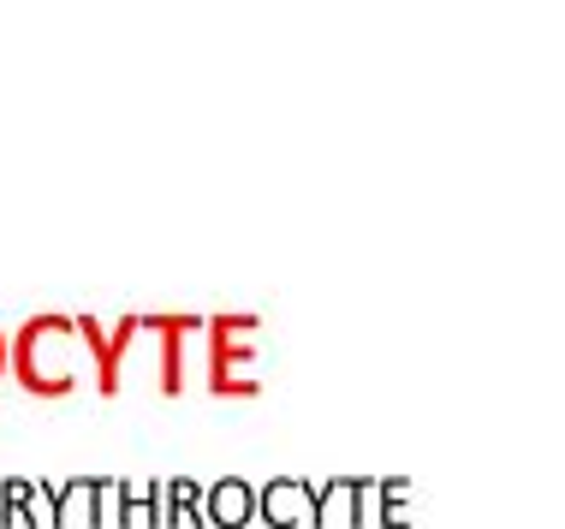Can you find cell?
<instances>
[{"mask_svg":"<svg viewBox=\"0 0 565 529\" xmlns=\"http://www.w3.org/2000/svg\"><path fill=\"white\" fill-rule=\"evenodd\" d=\"M12 375L36 399L78 387V315H30L12 334Z\"/></svg>","mask_w":565,"mask_h":529,"instance_id":"6da1fadb","label":"cell"},{"mask_svg":"<svg viewBox=\"0 0 565 529\" xmlns=\"http://www.w3.org/2000/svg\"><path fill=\"white\" fill-rule=\"evenodd\" d=\"M250 334H256V315H215L209 322V381L226 399H250L256 392V381H250L256 345H244Z\"/></svg>","mask_w":565,"mask_h":529,"instance_id":"7a4b0ae2","label":"cell"},{"mask_svg":"<svg viewBox=\"0 0 565 529\" xmlns=\"http://www.w3.org/2000/svg\"><path fill=\"white\" fill-rule=\"evenodd\" d=\"M137 334H143V315H119L114 327H102L96 315H78V339H84L89 363H96V392L102 399L119 392V369H126V352H131Z\"/></svg>","mask_w":565,"mask_h":529,"instance_id":"3957f363","label":"cell"},{"mask_svg":"<svg viewBox=\"0 0 565 529\" xmlns=\"http://www.w3.org/2000/svg\"><path fill=\"white\" fill-rule=\"evenodd\" d=\"M209 322H196V315H143V334L161 339V392L167 399H179L185 392V345L191 334H203Z\"/></svg>","mask_w":565,"mask_h":529,"instance_id":"277c9868","label":"cell"},{"mask_svg":"<svg viewBox=\"0 0 565 529\" xmlns=\"http://www.w3.org/2000/svg\"><path fill=\"white\" fill-rule=\"evenodd\" d=\"M49 523V488L30 476H0V529H36Z\"/></svg>","mask_w":565,"mask_h":529,"instance_id":"5b68a950","label":"cell"},{"mask_svg":"<svg viewBox=\"0 0 565 529\" xmlns=\"http://www.w3.org/2000/svg\"><path fill=\"white\" fill-rule=\"evenodd\" d=\"M49 488V529H72L78 511L89 506V476H66V482H42Z\"/></svg>","mask_w":565,"mask_h":529,"instance_id":"8992f818","label":"cell"},{"mask_svg":"<svg viewBox=\"0 0 565 529\" xmlns=\"http://www.w3.org/2000/svg\"><path fill=\"white\" fill-rule=\"evenodd\" d=\"M203 506H209V523H244V518L256 511V494L244 488V482L226 476V482H215V488H209Z\"/></svg>","mask_w":565,"mask_h":529,"instance_id":"52a82bcc","label":"cell"},{"mask_svg":"<svg viewBox=\"0 0 565 529\" xmlns=\"http://www.w3.org/2000/svg\"><path fill=\"white\" fill-rule=\"evenodd\" d=\"M209 488H196V482H185V476H179V482H167V523H179V518H185V523H209Z\"/></svg>","mask_w":565,"mask_h":529,"instance_id":"ba28073f","label":"cell"},{"mask_svg":"<svg viewBox=\"0 0 565 529\" xmlns=\"http://www.w3.org/2000/svg\"><path fill=\"white\" fill-rule=\"evenodd\" d=\"M303 511H310V506H303V488H298V482H274V488L263 494V518H268V523H298Z\"/></svg>","mask_w":565,"mask_h":529,"instance_id":"9c48e42d","label":"cell"},{"mask_svg":"<svg viewBox=\"0 0 565 529\" xmlns=\"http://www.w3.org/2000/svg\"><path fill=\"white\" fill-rule=\"evenodd\" d=\"M114 511H119V482H108V476H89V506H84V523L108 529V523H114Z\"/></svg>","mask_w":565,"mask_h":529,"instance_id":"30bf717a","label":"cell"},{"mask_svg":"<svg viewBox=\"0 0 565 529\" xmlns=\"http://www.w3.org/2000/svg\"><path fill=\"white\" fill-rule=\"evenodd\" d=\"M0 375H12V339L0 334Z\"/></svg>","mask_w":565,"mask_h":529,"instance_id":"8fae6325","label":"cell"}]
</instances>
